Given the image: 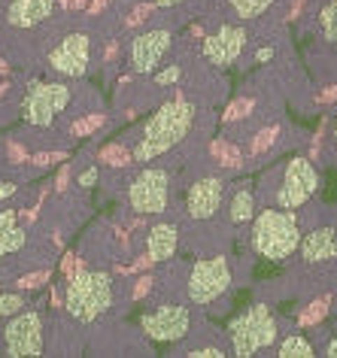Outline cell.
<instances>
[{
  "label": "cell",
  "mask_w": 337,
  "mask_h": 358,
  "mask_svg": "<svg viewBox=\"0 0 337 358\" xmlns=\"http://www.w3.org/2000/svg\"><path fill=\"white\" fill-rule=\"evenodd\" d=\"M259 61H271L273 58V49H259V55H255Z\"/></svg>",
  "instance_id": "obj_31"
},
{
  "label": "cell",
  "mask_w": 337,
  "mask_h": 358,
  "mask_svg": "<svg viewBox=\"0 0 337 358\" xmlns=\"http://www.w3.org/2000/svg\"><path fill=\"white\" fill-rule=\"evenodd\" d=\"M228 285H231V264H228V258L225 255L201 258V262H194L189 273V301L198 303V307H207V303L219 301L228 292Z\"/></svg>",
  "instance_id": "obj_5"
},
{
  "label": "cell",
  "mask_w": 337,
  "mask_h": 358,
  "mask_svg": "<svg viewBox=\"0 0 337 358\" xmlns=\"http://www.w3.org/2000/svg\"><path fill=\"white\" fill-rule=\"evenodd\" d=\"M316 185H319L316 167L310 164L307 158H292L286 164V170H282V182H280L277 198L273 201H277V207H282V210H298L310 201V194L316 192Z\"/></svg>",
  "instance_id": "obj_9"
},
{
  "label": "cell",
  "mask_w": 337,
  "mask_h": 358,
  "mask_svg": "<svg viewBox=\"0 0 337 358\" xmlns=\"http://www.w3.org/2000/svg\"><path fill=\"white\" fill-rule=\"evenodd\" d=\"M194 113L198 110L189 101H167L164 106H158L152 113V119L143 124V134H140V140L134 146V161L149 164L158 155L171 152L176 143H182L192 131Z\"/></svg>",
  "instance_id": "obj_1"
},
{
  "label": "cell",
  "mask_w": 337,
  "mask_h": 358,
  "mask_svg": "<svg viewBox=\"0 0 337 358\" xmlns=\"http://www.w3.org/2000/svg\"><path fill=\"white\" fill-rule=\"evenodd\" d=\"M319 34H322V40L337 43V0H331L319 13Z\"/></svg>",
  "instance_id": "obj_21"
},
{
  "label": "cell",
  "mask_w": 337,
  "mask_h": 358,
  "mask_svg": "<svg viewBox=\"0 0 337 358\" xmlns=\"http://www.w3.org/2000/svg\"><path fill=\"white\" fill-rule=\"evenodd\" d=\"M325 355H328V358H337V340H328V346H325Z\"/></svg>",
  "instance_id": "obj_30"
},
{
  "label": "cell",
  "mask_w": 337,
  "mask_h": 358,
  "mask_svg": "<svg viewBox=\"0 0 337 358\" xmlns=\"http://www.w3.org/2000/svg\"><path fill=\"white\" fill-rule=\"evenodd\" d=\"M180 76H182V70H180V64L167 67V70H162V73H152V79H155V85H162V88H167V85H173V83H180Z\"/></svg>",
  "instance_id": "obj_24"
},
{
  "label": "cell",
  "mask_w": 337,
  "mask_h": 358,
  "mask_svg": "<svg viewBox=\"0 0 337 358\" xmlns=\"http://www.w3.org/2000/svg\"><path fill=\"white\" fill-rule=\"evenodd\" d=\"M222 198H225V179L203 176L198 182H192L189 192H185V210H189L192 219H213L222 207Z\"/></svg>",
  "instance_id": "obj_14"
},
{
  "label": "cell",
  "mask_w": 337,
  "mask_h": 358,
  "mask_svg": "<svg viewBox=\"0 0 337 358\" xmlns=\"http://www.w3.org/2000/svg\"><path fill=\"white\" fill-rule=\"evenodd\" d=\"M301 258L307 264H325L337 258V228H316L307 237H301Z\"/></svg>",
  "instance_id": "obj_15"
},
{
  "label": "cell",
  "mask_w": 337,
  "mask_h": 358,
  "mask_svg": "<svg viewBox=\"0 0 337 358\" xmlns=\"http://www.w3.org/2000/svg\"><path fill=\"white\" fill-rule=\"evenodd\" d=\"M140 328L149 340L155 343H180V340L189 337V328H192V313L189 307L182 303H164L152 313H146L140 319Z\"/></svg>",
  "instance_id": "obj_10"
},
{
  "label": "cell",
  "mask_w": 337,
  "mask_h": 358,
  "mask_svg": "<svg viewBox=\"0 0 337 358\" xmlns=\"http://www.w3.org/2000/svg\"><path fill=\"white\" fill-rule=\"evenodd\" d=\"M49 280V273L46 271H40V273H31V276H22L19 280V289H40L43 282Z\"/></svg>",
  "instance_id": "obj_26"
},
{
  "label": "cell",
  "mask_w": 337,
  "mask_h": 358,
  "mask_svg": "<svg viewBox=\"0 0 337 358\" xmlns=\"http://www.w3.org/2000/svg\"><path fill=\"white\" fill-rule=\"evenodd\" d=\"M55 13V0H10L6 22L13 28H37Z\"/></svg>",
  "instance_id": "obj_16"
},
{
  "label": "cell",
  "mask_w": 337,
  "mask_h": 358,
  "mask_svg": "<svg viewBox=\"0 0 337 358\" xmlns=\"http://www.w3.org/2000/svg\"><path fill=\"white\" fill-rule=\"evenodd\" d=\"M277 355H280V358H313V355H316V349H313V343H310L307 337L292 334V337H286V340L280 343Z\"/></svg>",
  "instance_id": "obj_19"
},
{
  "label": "cell",
  "mask_w": 337,
  "mask_h": 358,
  "mask_svg": "<svg viewBox=\"0 0 337 358\" xmlns=\"http://www.w3.org/2000/svg\"><path fill=\"white\" fill-rule=\"evenodd\" d=\"M246 31L241 28V24H225V28H219L213 37H207V43H203V58L210 61V64L216 67H231L237 58L243 55L246 49Z\"/></svg>",
  "instance_id": "obj_12"
},
{
  "label": "cell",
  "mask_w": 337,
  "mask_h": 358,
  "mask_svg": "<svg viewBox=\"0 0 337 358\" xmlns=\"http://www.w3.org/2000/svg\"><path fill=\"white\" fill-rule=\"evenodd\" d=\"M277 334H280L277 319L271 316V310L264 307V303H255V307L243 310L241 316H234L228 322V340H231L234 355H241V358L273 346Z\"/></svg>",
  "instance_id": "obj_4"
},
{
  "label": "cell",
  "mask_w": 337,
  "mask_h": 358,
  "mask_svg": "<svg viewBox=\"0 0 337 358\" xmlns=\"http://www.w3.org/2000/svg\"><path fill=\"white\" fill-rule=\"evenodd\" d=\"M97 173H101V170H97V167H88V170H83V173H79L76 182L83 185V189H92V185L97 182Z\"/></svg>",
  "instance_id": "obj_27"
},
{
  "label": "cell",
  "mask_w": 337,
  "mask_h": 358,
  "mask_svg": "<svg viewBox=\"0 0 337 358\" xmlns=\"http://www.w3.org/2000/svg\"><path fill=\"white\" fill-rule=\"evenodd\" d=\"M101 122H103V115H92V119H83V122L73 124V134H76V137H85V134H92Z\"/></svg>",
  "instance_id": "obj_25"
},
{
  "label": "cell",
  "mask_w": 337,
  "mask_h": 358,
  "mask_svg": "<svg viewBox=\"0 0 337 358\" xmlns=\"http://www.w3.org/2000/svg\"><path fill=\"white\" fill-rule=\"evenodd\" d=\"M228 3H231V10L237 13V19H259L273 0H228Z\"/></svg>",
  "instance_id": "obj_22"
},
{
  "label": "cell",
  "mask_w": 337,
  "mask_h": 358,
  "mask_svg": "<svg viewBox=\"0 0 337 358\" xmlns=\"http://www.w3.org/2000/svg\"><path fill=\"white\" fill-rule=\"evenodd\" d=\"M334 140H337V122H334Z\"/></svg>",
  "instance_id": "obj_35"
},
{
  "label": "cell",
  "mask_w": 337,
  "mask_h": 358,
  "mask_svg": "<svg viewBox=\"0 0 337 358\" xmlns=\"http://www.w3.org/2000/svg\"><path fill=\"white\" fill-rule=\"evenodd\" d=\"M155 6H176V3H182V0H152Z\"/></svg>",
  "instance_id": "obj_33"
},
{
  "label": "cell",
  "mask_w": 337,
  "mask_h": 358,
  "mask_svg": "<svg viewBox=\"0 0 337 358\" xmlns=\"http://www.w3.org/2000/svg\"><path fill=\"white\" fill-rule=\"evenodd\" d=\"M13 225H19V213H15V210H3V213H0V234H3L6 228H13Z\"/></svg>",
  "instance_id": "obj_28"
},
{
  "label": "cell",
  "mask_w": 337,
  "mask_h": 358,
  "mask_svg": "<svg viewBox=\"0 0 337 358\" xmlns=\"http://www.w3.org/2000/svg\"><path fill=\"white\" fill-rule=\"evenodd\" d=\"M61 3H64L67 10H79V6H83V0H61Z\"/></svg>",
  "instance_id": "obj_32"
},
{
  "label": "cell",
  "mask_w": 337,
  "mask_h": 358,
  "mask_svg": "<svg viewBox=\"0 0 337 358\" xmlns=\"http://www.w3.org/2000/svg\"><path fill=\"white\" fill-rule=\"evenodd\" d=\"M0 73H6V64H3V61H0Z\"/></svg>",
  "instance_id": "obj_34"
},
{
  "label": "cell",
  "mask_w": 337,
  "mask_h": 358,
  "mask_svg": "<svg viewBox=\"0 0 337 358\" xmlns=\"http://www.w3.org/2000/svg\"><path fill=\"white\" fill-rule=\"evenodd\" d=\"M113 307V280L103 271H83L70 276L64 289V310L76 322H94Z\"/></svg>",
  "instance_id": "obj_3"
},
{
  "label": "cell",
  "mask_w": 337,
  "mask_h": 358,
  "mask_svg": "<svg viewBox=\"0 0 337 358\" xmlns=\"http://www.w3.org/2000/svg\"><path fill=\"white\" fill-rule=\"evenodd\" d=\"M171 49V31H143L131 40V67L137 73H155Z\"/></svg>",
  "instance_id": "obj_13"
},
{
  "label": "cell",
  "mask_w": 337,
  "mask_h": 358,
  "mask_svg": "<svg viewBox=\"0 0 337 358\" xmlns=\"http://www.w3.org/2000/svg\"><path fill=\"white\" fill-rule=\"evenodd\" d=\"M301 222L295 216V210H264L259 213L252 225V246L261 258L271 262H286L298 252L301 243Z\"/></svg>",
  "instance_id": "obj_2"
},
{
  "label": "cell",
  "mask_w": 337,
  "mask_h": 358,
  "mask_svg": "<svg viewBox=\"0 0 337 358\" xmlns=\"http://www.w3.org/2000/svg\"><path fill=\"white\" fill-rule=\"evenodd\" d=\"M252 213H255V194L252 189H237L231 194V207H228V216H231L234 225H243V222H250L252 219Z\"/></svg>",
  "instance_id": "obj_18"
},
{
  "label": "cell",
  "mask_w": 337,
  "mask_h": 358,
  "mask_svg": "<svg viewBox=\"0 0 337 358\" xmlns=\"http://www.w3.org/2000/svg\"><path fill=\"white\" fill-rule=\"evenodd\" d=\"M67 106H70V88L64 83H34L24 92L22 115L24 122L37 124V128H49Z\"/></svg>",
  "instance_id": "obj_6"
},
{
  "label": "cell",
  "mask_w": 337,
  "mask_h": 358,
  "mask_svg": "<svg viewBox=\"0 0 337 358\" xmlns=\"http://www.w3.org/2000/svg\"><path fill=\"white\" fill-rule=\"evenodd\" d=\"M176 249H180V228L176 225L162 222L146 234V252L152 262H167V258L176 255Z\"/></svg>",
  "instance_id": "obj_17"
},
{
  "label": "cell",
  "mask_w": 337,
  "mask_h": 358,
  "mask_svg": "<svg viewBox=\"0 0 337 358\" xmlns=\"http://www.w3.org/2000/svg\"><path fill=\"white\" fill-rule=\"evenodd\" d=\"M167 201H171V176L162 167H146L128 185V203L140 216H158V213H164Z\"/></svg>",
  "instance_id": "obj_7"
},
{
  "label": "cell",
  "mask_w": 337,
  "mask_h": 358,
  "mask_svg": "<svg viewBox=\"0 0 337 358\" xmlns=\"http://www.w3.org/2000/svg\"><path fill=\"white\" fill-rule=\"evenodd\" d=\"M19 310H24V298H22V294H15V292L0 294V319H10Z\"/></svg>",
  "instance_id": "obj_23"
},
{
  "label": "cell",
  "mask_w": 337,
  "mask_h": 358,
  "mask_svg": "<svg viewBox=\"0 0 337 358\" xmlns=\"http://www.w3.org/2000/svg\"><path fill=\"white\" fill-rule=\"evenodd\" d=\"M92 61V40L88 34H70L49 52V67L61 76H83Z\"/></svg>",
  "instance_id": "obj_11"
},
{
  "label": "cell",
  "mask_w": 337,
  "mask_h": 358,
  "mask_svg": "<svg viewBox=\"0 0 337 358\" xmlns=\"http://www.w3.org/2000/svg\"><path fill=\"white\" fill-rule=\"evenodd\" d=\"M24 243H28V234L19 228V225H13V228H6L3 234H0V258H6V255H13V252H19V249H24Z\"/></svg>",
  "instance_id": "obj_20"
},
{
  "label": "cell",
  "mask_w": 337,
  "mask_h": 358,
  "mask_svg": "<svg viewBox=\"0 0 337 358\" xmlns=\"http://www.w3.org/2000/svg\"><path fill=\"white\" fill-rule=\"evenodd\" d=\"M13 194H15V182H0V201L13 198Z\"/></svg>",
  "instance_id": "obj_29"
},
{
  "label": "cell",
  "mask_w": 337,
  "mask_h": 358,
  "mask_svg": "<svg viewBox=\"0 0 337 358\" xmlns=\"http://www.w3.org/2000/svg\"><path fill=\"white\" fill-rule=\"evenodd\" d=\"M3 349L13 358L43 355V319L37 310H19L3 328Z\"/></svg>",
  "instance_id": "obj_8"
}]
</instances>
